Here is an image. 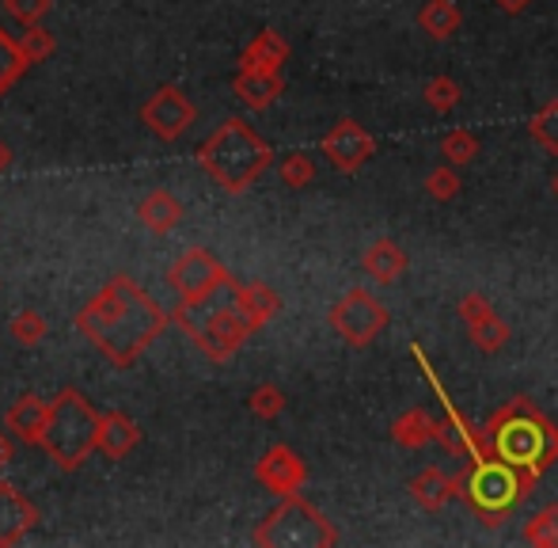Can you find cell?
<instances>
[{"label": "cell", "instance_id": "obj_36", "mask_svg": "<svg viewBox=\"0 0 558 548\" xmlns=\"http://www.w3.org/2000/svg\"><path fill=\"white\" fill-rule=\"evenodd\" d=\"M12 430H0V473H4V468H8V461H12V450H15V445H12Z\"/></svg>", "mask_w": 558, "mask_h": 548}, {"label": "cell", "instance_id": "obj_27", "mask_svg": "<svg viewBox=\"0 0 558 548\" xmlns=\"http://www.w3.org/2000/svg\"><path fill=\"white\" fill-rule=\"evenodd\" d=\"M529 134L539 148L558 156V99H547L536 115L529 119Z\"/></svg>", "mask_w": 558, "mask_h": 548}, {"label": "cell", "instance_id": "obj_13", "mask_svg": "<svg viewBox=\"0 0 558 548\" xmlns=\"http://www.w3.org/2000/svg\"><path fill=\"white\" fill-rule=\"evenodd\" d=\"M255 480L263 484L266 491H274V496H296V491L304 488V480H308V465L301 461V453L289 450V445H270V450L258 457L255 465Z\"/></svg>", "mask_w": 558, "mask_h": 548}, {"label": "cell", "instance_id": "obj_29", "mask_svg": "<svg viewBox=\"0 0 558 548\" xmlns=\"http://www.w3.org/2000/svg\"><path fill=\"white\" fill-rule=\"evenodd\" d=\"M8 335H12L20 347H38V343L46 339V317L35 309H23L12 317V324H8Z\"/></svg>", "mask_w": 558, "mask_h": 548}, {"label": "cell", "instance_id": "obj_7", "mask_svg": "<svg viewBox=\"0 0 558 548\" xmlns=\"http://www.w3.org/2000/svg\"><path fill=\"white\" fill-rule=\"evenodd\" d=\"M175 324L183 327V332L194 339V347H198L206 358H214V362H228V358L251 339V332H255L251 320L235 309V301L217 305V309H202V305L179 301Z\"/></svg>", "mask_w": 558, "mask_h": 548}, {"label": "cell", "instance_id": "obj_19", "mask_svg": "<svg viewBox=\"0 0 558 548\" xmlns=\"http://www.w3.org/2000/svg\"><path fill=\"white\" fill-rule=\"evenodd\" d=\"M407 263H411L407 252L391 237L373 240V245L365 248V255H361V267H365V274L373 282H380V286H391L396 278H403Z\"/></svg>", "mask_w": 558, "mask_h": 548}, {"label": "cell", "instance_id": "obj_34", "mask_svg": "<svg viewBox=\"0 0 558 548\" xmlns=\"http://www.w3.org/2000/svg\"><path fill=\"white\" fill-rule=\"evenodd\" d=\"M247 408L251 415H258V419H278V415L286 412V393H281L278 385H258L255 393L247 396Z\"/></svg>", "mask_w": 558, "mask_h": 548}, {"label": "cell", "instance_id": "obj_26", "mask_svg": "<svg viewBox=\"0 0 558 548\" xmlns=\"http://www.w3.org/2000/svg\"><path fill=\"white\" fill-rule=\"evenodd\" d=\"M524 541L536 548H558V503H547L524 522Z\"/></svg>", "mask_w": 558, "mask_h": 548}, {"label": "cell", "instance_id": "obj_15", "mask_svg": "<svg viewBox=\"0 0 558 548\" xmlns=\"http://www.w3.org/2000/svg\"><path fill=\"white\" fill-rule=\"evenodd\" d=\"M46 422H50V401L35 393H23L12 408L4 412V427L15 434V442L23 445H38L46 434Z\"/></svg>", "mask_w": 558, "mask_h": 548}, {"label": "cell", "instance_id": "obj_21", "mask_svg": "<svg viewBox=\"0 0 558 548\" xmlns=\"http://www.w3.org/2000/svg\"><path fill=\"white\" fill-rule=\"evenodd\" d=\"M141 442V427L125 412H107L99 419V453L111 461H122Z\"/></svg>", "mask_w": 558, "mask_h": 548}, {"label": "cell", "instance_id": "obj_11", "mask_svg": "<svg viewBox=\"0 0 558 548\" xmlns=\"http://www.w3.org/2000/svg\"><path fill=\"white\" fill-rule=\"evenodd\" d=\"M141 122H145L160 141H175L194 127V104L186 99L183 88L163 84V88L141 107Z\"/></svg>", "mask_w": 558, "mask_h": 548}, {"label": "cell", "instance_id": "obj_2", "mask_svg": "<svg viewBox=\"0 0 558 548\" xmlns=\"http://www.w3.org/2000/svg\"><path fill=\"white\" fill-rule=\"evenodd\" d=\"M483 434L501 461L524 468V473H532L536 480L558 461L555 419H547V415L536 408V401H529V396H513V401L501 404V408L486 419Z\"/></svg>", "mask_w": 558, "mask_h": 548}, {"label": "cell", "instance_id": "obj_33", "mask_svg": "<svg viewBox=\"0 0 558 548\" xmlns=\"http://www.w3.org/2000/svg\"><path fill=\"white\" fill-rule=\"evenodd\" d=\"M422 96H426V104L434 107V111H452L456 104L463 99V92H460V84L452 81V76H434V81L422 88Z\"/></svg>", "mask_w": 558, "mask_h": 548}, {"label": "cell", "instance_id": "obj_37", "mask_svg": "<svg viewBox=\"0 0 558 548\" xmlns=\"http://www.w3.org/2000/svg\"><path fill=\"white\" fill-rule=\"evenodd\" d=\"M494 4H498V8H501V12H509V15H521V12H524V8H529V4H532V0H494Z\"/></svg>", "mask_w": 558, "mask_h": 548}, {"label": "cell", "instance_id": "obj_18", "mask_svg": "<svg viewBox=\"0 0 558 548\" xmlns=\"http://www.w3.org/2000/svg\"><path fill=\"white\" fill-rule=\"evenodd\" d=\"M411 499L422 511H441L448 499H460V473L448 476L445 468H422L411 480Z\"/></svg>", "mask_w": 558, "mask_h": 548}, {"label": "cell", "instance_id": "obj_8", "mask_svg": "<svg viewBox=\"0 0 558 548\" xmlns=\"http://www.w3.org/2000/svg\"><path fill=\"white\" fill-rule=\"evenodd\" d=\"M331 327L345 347H368L373 339H380L391 324V312L380 297H373L368 289H350L345 297H338L331 305Z\"/></svg>", "mask_w": 558, "mask_h": 548}, {"label": "cell", "instance_id": "obj_4", "mask_svg": "<svg viewBox=\"0 0 558 548\" xmlns=\"http://www.w3.org/2000/svg\"><path fill=\"white\" fill-rule=\"evenodd\" d=\"M532 488H536V476L509 465V461H501V457L463 461L460 499L468 503V511L475 514V519L486 522V526H501V522L529 499Z\"/></svg>", "mask_w": 558, "mask_h": 548}, {"label": "cell", "instance_id": "obj_6", "mask_svg": "<svg viewBox=\"0 0 558 548\" xmlns=\"http://www.w3.org/2000/svg\"><path fill=\"white\" fill-rule=\"evenodd\" d=\"M255 545L266 548H331L338 545V529L308 499L286 496L255 529Z\"/></svg>", "mask_w": 558, "mask_h": 548}, {"label": "cell", "instance_id": "obj_30", "mask_svg": "<svg viewBox=\"0 0 558 548\" xmlns=\"http://www.w3.org/2000/svg\"><path fill=\"white\" fill-rule=\"evenodd\" d=\"M23 50V58H27V65H38V61H46L53 53V46H58V38H53V31L38 27V23H31L27 31H23V38H15Z\"/></svg>", "mask_w": 558, "mask_h": 548}, {"label": "cell", "instance_id": "obj_28", "mask_svg": "<svg viewBox=\"0 0 558 548\" xmlns=\"http://www.w3.org/2000/svg\"><path fill=\"white\" fill-rule=\"evenodd\" d=\"M23 69H27V58H23L20 43L12 35H4V27H0V96L20 81Z\"/></svg>", "mask_w": 558, "mask_h": 548}, {"label": "cell", "instance_id": "obj_23", "mask_svg": "<svg viewBox=\"0 0 558 548\" xmlns=\"http://www.w3.org/2000/svg\"><path fill=\"white\" fill-rule=\"evenodd\" d=\"M460 23H463V15H460V8H456V0H426V4L418 8L422 35H429L434 43L452 38L456 31H460Z\"/></svg>", "mask_w": 558, "mask_h": 548}, {"label": "cell", "instance_id": "obj_17", "mask_svg": "<svg viewBox=\"0 0 558 548\" xmlns=\"http://www.w3.org/2000/svg\"><path fill=\"white\" fill-rule=\"evenodd\" d=\"M286 61H289V43L270 27L258 31L240 53V69H251V73H281Z\"/></svg>", "mask_w": 558, "mask_h": 548}, {"label": "cell", "instance_id": "obj_5", "mask_svg": "<svg viewBox=\"0 0 558 548\" xmlns=\"http://www.w3.org/2000/svg\"><path fill=\"white\" fill-rule=\"evenodd\" d=\"M99 419L104 415L92 408L81 389H61L50 401V422L38 445L61 473H73L99 450Z\"/></svg>", "mask_w": 558, "mask_h": 548}, {"label": "cell", "instance_id": "obj_32", "mask_svg": "<svg viewBox=\"0 0 558 548\" xmlns=\"http://www.w3.org/2000/svg\"><path fill=\"white\" fill-rule=\"evenodd\" d=\"M312 179H316V160H312L308 153L281 156V183L293 187V191H301V187H308Z\"/></svg>", "mask_w": 558, "mask_h": 548}, {"label": "cell", "instance_id": "obj_3", "mask_svg": "<svg viewBox=\"0 0 558 548\" xmlns=\"http://www.w3.org/2000/svg\"><path fill=\"white\" fill-rule=\"evenodd\" d=\"M198 164L228 194H243L274 164V148L266 145V138L255 134L251 122L228 119L225 127H217L214 138L202 141Z\"/></svg>", "mask_w": 558, "mask_h": 548}, {"label": "cell", "instance_id": "obj_16", "mask_svg": "<svg viewBox=\"0 0 558 548\" xmlns=\"http://www.w3.org/2000/svg\"><path fill=\"white\" fill-rule=\"evenodd\" d=\"M228 289H232L235 309L251 320V327H255V332H258V327H266L281 312V297L274 294L266 282H240V286H235V282H228Z\"/></svg>", "mask_w": 558, "mask_h": 548}, {"label": "cell", "instance_id": "obj_20", "mask_svg": "<svg viewBox=\"0 0 558 548\" xmlns=\"http://www.w3.org/2000/svg\"><path fill=\"white\" fill-rule=\"evenodd\" d=\"M232 92L240 96L243 107L266 111L270 104H278V96L286 92V81H281V73H251V69H240L232 81Z\"/></svg>", "mask_w": 558, "mask_h": 548}, {"label": "cell", "instance_id": "obj_39", "mask_svg": "<svg viewBox=\"0 0 558 548\" xmlns=\"http://www.w3.org/2000/svg\"><path fill=\"white\" fill-rule=\"evenodd\" d=\"M551 194H555V199H558V176L551 179Z\"/></svg>", "mask_w": 558, "mask_h": 548}, {"label": "cell", "instance_id": "obj_24", "mask_svg": "<svg viewBox=\"0 0 558 548\" xmlns=\"http://www.w3.org/2000/svg\"><path fill=\"white\" fill-rule=\"evenodd\" d=\"M434 422L437 419H429V412L407 408L396 422H391V442L403 445V450H422L426 442H434Z\"/></svg>", "mask_w": 558, "mask_h": 548}, {"label": "cell", "instance_id": "obj_22", "mask_svg": "<svg viewBox=\"0 0 558 548\" xmlns=\"http://www.w3.org/2000/svg\"><path fill=\"white\" fill-rule=\"evenodd\" d=\"M137 222L145 225V229H153V233H171L179 222H183V202L175 199V194H168V191H153L145 202L137 206Z\"/></svg>", "mask_w": 558, "mask_h": 548}, {"label": "cell", "instance_id": "obj_9", "mask_svg": "<svg viewBox=\"0 0 558 548\" xmlns=\"http://www.w3.org/2000/svg\"><path fill=\"white\" fill-rule=\"evenodd\" d=\"M168 282L183 305H202L214 294L228 289L232 274H228L225 263L217 260V255H209L206 248H191V252L179 255L175 267L168 271Z\"/></svg>", "mask_w": 558, "mask_h": 548}, {"label": "cell", "instance_id": "obj_14", "mask_svg": "<svg viewBox=\"0 0 558 548\" xmlns=\"http://www.w3.org/2000/svg\"><path fill=\"white\" fill-rule=\"evenodd\" d=\"M38 526V507L15 484L0 480V548L20 545Z\"/></svg>", "mask_w": 558, "mask_h": 548}, {"label": "cell", "instance_id": "obj_12", "mask_svg": "<svg viewBox=\"0 0 558 548\" xmlns=\"http://www.w3.org/2000/svg\"><path fill=\"white\" fill-rule=\"evenodd\" d=\"M456 312H460V320H463V327H468L471 343H475V347L483 350V355H498V350H506L509 324L498 317V312L490 309V301H486L483 294L460 297Z\"/></svg>", "mask_w": 558, "mask_h": 548}, {"label": "cell", "instance_id": "obj_10", "mask_svg": "<svg viewBox=\"0 0 558 548\" xmlns=\"http://www.w3.org/2000/svg\"><path fill=\"white\" fill-rule=\"evenodd\" d=\"M319 148H324V156L331 160L335 171L353 176V171H361L376 156V138L368 134L357 119H338L335 127L327 130V138Z\"/></svg>", "mask_w": 558, "mask_h": 548}, {"label": "cell", "instance_id": "obj_1", "mask_svg": "<svg viewBox=\"0 0 558 548\" xmlns=\"http://www.w3.org/2000/svg\"><path fill=\"white\" fill-rule=\"evenodd\" d=\"M168 312L148 297L130 274H114L81 312H76V332L118 370H130L153 339L168 327Z\"/></svg>", "mask_w": 558, "mask_h": 548}, {"label": "cell", "instance_id": "obj_25", "mask_svg": "<svg viewBox=\"0 0 558 548\" xmlns=\"http://www.w3.org/2000/svg\"><path fill=\"white\" fill-rule=\"evenodd\" d=\"M483 153V145H478V138L471 134V130H463V127H456V130H448V134L441 138V156L452 168H468L475 156Z\"/></svg>", "mask_w": 558, "mask_h": 548}, {"label": "cell", "instance_id": "obj_35", "mask_svg": "<svg viewBox=\"0 0 558 548\" xmlns=\"http://www.w3.org/2000/svg\"><path fill=\"white\" fill-rule=\"evenodd\" d=\"M4 8L12 20H20L23 27H31V23H38L46 12H50V0H4Z\"/></svg>", "mask_w": 558, "mask_h": 548}, {"label": "cell", "instance_id": "obj_31", "mask_svg": "<svg viewBox=\"0 0 558 548\" xmlns=\"http://www.w3.org/2000/svg\"><path fill=\"white\" fill-rule=\"evenodd\" d=\"M460 191H463V179H460V171H456L452 164H441V168H434L426 176V194L434 202H452Z\"/></svg>", "mask_w": 558, "mask_h": 548}, {"label": "cell", "instance_id": "obj_38", "mask_svg": "<svg viewBox=\"0 0 558 548\" xmlns=\"http://www.w3.org/2000/svg\"><path fill=\"white\" fill-rule=\"evenodd\" d=\"M8 168H12V148L0 141V171H8Z\"/></svg>", "mask_w": 558, "mask_h": 548}]
</instances>
